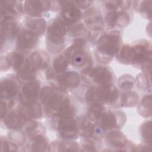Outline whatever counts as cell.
I'll list each match as a JSON object with an SVG mask.
<instances>
[{
	"label": "cell",
	"instance_id": "cell-33",
	"mask_svg": "<svg viewBox=\"0 0 152 152\" xmlns=\"http://www.w3.org/2000/svg\"><path fill=\"white\" fill-rule=\"evenodd\" d=\"M26 134L23 131L11 130L8 133L7 137L9 140L15 144L17 146L23 145L26 141Z\"/></svg>",
	"mask_w": 152,
	"mask_h": 152
},
{
	"label": "cell",
	"instance_id": "cell-43",
	"mask_svg": "<svg viewBox=\"0 0 152 152\" xmlns=\"http://www.w3.org/2000/svg\"><path fill=\"white\" fill-rule=\"evenodd\" d=\"M74 2L81 10L88 9L94 3L93 1H74Z\"/></svg>",
	"mask_w": 152,
	"mask_h": 152
},
{
	"label": "cell",
	"instance_id": "cell-13",
	"mask_svg": "<svg viewBox=\"0 0 152 152\" xmlns=\"http://www.w3.org/2000/svg\"><path fill=\"white\" fill-rule=\"evenodd\" d=\"M21 87L20 80L17 75H10L3 78L0 84V99L12 100L18 96Z\"/></svg>",
	"mask_w": 152,
	"mask_h": 152
},
{
	"label": "cell",
	"instance_id": "cell-18",
	"mask_svg": "<svg viewBox=\"0 0 152 152\" xmlns=\"http://www.w3.org/2000/svg\"><path fill=\"white\" fill-rule=\"evenodd\" d=\"M83 18L87 28L94 32H99L103 30L104 21L100 11L94 7H90L83 14Z\"/></svg>",
	"mask_w": 152,
	"mask_h": 152
},
{
	"label": "cell",
	"instance_id": "cell-21",
	"mask_svg": "<svg viewBox=\"0 0 152 152\" xmlns=\"http://www.w3.org/2000/svg\"><path fill=\"white\" fill-rule=\"evenodd\" d=\"M17 110L27 121L39 119L43 116L42 105L37 101L26 106L21 105Z\"/></svg>",
	"mask_w": 152,
	"mask_h": 152
},
{
	"label": "cell",
	"instance_id": "cell-9",
	"mask_svg": "<svg viewBox=\"0 0 152 152\" xmlns=\"http://www.w3.org/2000/svg\"><path fill=\"white\" fill-rule=\"evenodd\" d=\"M114 74L107 66L99 65L93 68L87 77V81H92L96 86L104 87L113 85Z\"/></svg>",
	"mask_w": 152,
	"mask_h": 152
},
{
	"label": "cell",
	"instance_id": "cell-40",
	"mask_svg": "<svg viewBox=\"0 0 152 152\" xmlns=\"http://www.w3.org/2000/svg\"><path fill=\"white\" fill-rule=\"evenodd\" d=\"M18 146L9 140L1 138V151H18Z\"/></svg>",
	"mask_w": 152,
	"mask_h": 152
},
{
	"label": "cell",
	"instance_id": "cell-5",
	"mask_svg": "<svg viewBox=\"0 0 152 152\" xmlns=\"http://www.w3.org/2000/svg\"><path fill=\"white\" fill-rule=\"evenodd\" d=\"M24 12L28 17L42 18L49 11H57L60 8L59 1H25L23 3Z\"/></svg>",
	"mask_w": 152,
	"mask_h": 152
},
{
	"label": "cell",
	"instance_id": "cell-4",
	"mask_svg": "<svg viewBox=\"0 0 152 152\" xmlns=\"http://www.w3.org/2000/svg\"><path fill=\"white\" fill-rule=\"evenodd\" d=\"M120 93L114 86H91L85 94V100L87 104H115L119 100Z\"/></svg>",
	"mask_w": 152,
	"mask_h": 152
},
{
	"label": "cell",
	"instance_id": "cell-37",
	"mask_svg": "<svg viewBox=\"0 0 152 152\" xmlns=\"http://www.w3.org/2000/svg\"><path fill=\"white\" fill-rule=\"evenodd\" d=\"M139 12L149 20L151 17V1H142L137 5Z\"/></svg>",
	"mask_w": 152,
	"mask_h": 152
},
{
	"label": "cell",
	"instance_id": "cell-35",
	"mask_svg": "<svg viewBox=\"0 0 152 152\" xmlns=\"http://www.w3.org/2000/svg\"><path fill=\"white\" fill-rule=\"evenodd\" d=\"M137 87L143 91H150V77L147 76L143 72L138 74L136 77V80H135Z\"/></svg>",
	"mask_w": 152,
	"mask_h": 152
},
{
	"label": "cell",
	"instance_id": "cell-19",
	"mask_svg": "<svg viewBox=\"0 0 152 152\" xmlns=\"http://www.w3.org/2000/svg\"><path fill=\"white\" fill-rule=\"evenodd\" d=\"M131 17L126 11H108L104 17V23L109 27H125L130 22Z\"/></svg>",
	"mask_w": 152,
	"mask_h": 152
},
{
	"label": "cell",
	"instance_id": "cell-10",
	"mask_svg": "<svg viewBox=\"0 0 152 152\" xmlns=\"http://www.w3.org/2000/svg\"><path fill=\"white\" fill-rule=\"evenodd\" d=\"M126 121L125 113L121 110H107L101 120L97 122L104 132L121 128Z\"/></svg>",
	"mask_w": 152,
	"mask_h": 152
},
{
	"label": "cell",
	"instance_id": "cell-34",
	"mask_svg": "<svg viewBox=\"0 0 152 152\" xmlns=\"http://www.w3.org/2000/svg\"><path fill=\"white\" fill-rule=\"evenodd\" d=\"M68 65V62L67 61L64 55L62 54L58 55L54 59L52 68L57 74H60L66 71Z\"/></svg>",
	"mask_w": 152,
	"mask_h": 152
},
{
	"label": "cell",
	"instance_id": "cell-39",
	"mask_svg": "<svg viewBox=\"0 0 152 152\" xmlns=\"http://www.w3.org/2000/svg\"><path fill=\"white\" fill-rule=\"evenodd\" d=\"M14 102L12 100H7L1 99L0 100V113L1 118H3L10 111V109L12 107Z\"/></svg>",
	"mask_w": 152,
	"mask_h": 152
},
{
	"label": "cell",
	"instance_id": "cell-6",
	"mask_svg": "<svg viewBox=\"0 0 152 152\" xmlns=\"http://www.w3.org/2000/svg\"><path fill=\"white\" fill-rule=\"evenodd\" d=\"M131 45V65L141 68L151 63V49L149 42L145 40H138Z\"/></svg>",
	"mask_w": 152,
	"mask_h": 152
},
{
	"label": "cell",
	"instance_id": "cell-27",
	"mask_svg": "<svg viewBox=\"0 0 152 152\" xmlns=\"http://www.w3.org/2000/svg\"><path fill=\"white\" fill-rule=\"evenodd\" d=\"M138 96L135 91H124L119 95V103L121 107H132L138 103Z\"/></svg>",
	"mask_w": 152,
	"mask_h": 152
},
{
	"label": "cell",
	"instance_id": "cell-12",
	"mask_svg": "<svg viewBox=\"0 0 152 152\" xmlns=\"http://www.w3.org/2000/svg\"><path fill=\"white\" fill-rule=\"evenodd\" d=\"M104 138L107 146L113 150L134 151V148H136L119 129H113L107 132Z\"/></svg>",
	"mask_w": 152,
	"mask_h": 152
},
{
	"label": "cell",
	"instance_id": "cell-11",
	"mask_svg": "<svg viewBox=\"0 0 152 152\" xmlns=\"http://www.w3.org/2000/svg\"><path fill=\"white\" fill-rule=\"evenodd\" d=\"M23 3L20 1H1L0 23L16 21L19 15L24 12Z\"/></svg>",
	"mask_w": 152,
	"mask_h": 152
},
{
	"label": "cell",
	"instance_id": "cell-36",
	"mask_svg": "<svg viewBox=\"0 0 152 152\" xmlns=\"http://www.w3.org/2000/svg\"><path fill=\"white\" fill-rule=\"evenodd\" d=\"M87 33V27L84 23H77L71 26L69 35L75 39L83 37V36Z\"/></svg>",
	"mask_w": 152,
	"mask_h": 152
},
{
	"label": "cell",
	"instance_id": "cell-14",
	"mask_svg": "<svg viewBox=\"0 0 152 152\" xmlns=\"http://www.w3.org/2000/svg\"><path fill=\"white\" fill-rule=\"evenodd\" d=\"M60 17L69 24L72 26L78 23L83 18L81 10L73 1H60Z\"/></svg>",
	"mask_w": 152,
	"mask_h": 152
},
{
	"label": "cell",
	"instance_id": "cell-1",
	"mask_svg": "<svg viewBox=\"0 0 152 152\" xmlns=\"http://www.w3.org/2000/svg\"><path fill=\"white\" fill-rule=\"evenodd\" d=\"M96 43V59L102 64H107L117 55L122 45V40L119 31L112 30L102 34Z\"/></svg>",
	"mask_w": 152,
	"mask_h": 152
},
{
	"label": "cell",
	"instance_id": "cell-20",
	"mask_svg": "<svg viewBox=\"0 0 152 152\" xmlns=\"http://www.w3.org/2000/svg\"><path fill=\"white\" fill-rule=\"evenodd\" d=\"M5 126L10 130H18L24 128L28 121L17 110L10 111L1 119Z\"/></svg>",
	"mask_w": 152,
	"mask_h": 152
},
{
	"label": "cell",
	"instance_id": "cell-7",
	"mask_svg": "<svg viewBox=\"0 0 152 152\" xmlns=\"http://www.w3.org/2000/svg\"><path fill=\"white\" fill-rule=\"evenodd\" d=\"M56 125L58 133L62 140H74L80 134L78 121L74 117L57 119Z\"/></svg>",
	"mask_w": 152,
	"mask_h": 152
},
{
	"label": "cell",
	"instance_id": "cell-22",
	"mask_svg": "<svg viewBox=\"0 0 152 152\" xmlns=\"http://www.w3.org/2000/svg\"><path fill=\"white\" fill-rule=\"evenodd\" d=\"M33 66L37 70H43L49 67L50 58L48 53L45 50L39 49L33 52L28 56Z\"/></svg>",
	"mask_w": 152,
	"mask_h": 152
},
{
	"label": "cell",
	"instance_id": "cell-38",
	"mask_svg": "<svg viewBox=\"0 0 152 152\" xmlns=\"http://www.w3.org/2000/svg\"><path fill=\"white\" fill-rule=\"evenodd\" d=\"M140 133L142 138L147 144H151V121H147L143 123L140 128Z\"/></svg>",
	"mask_w": 152,
	"mask_h": 152
},
{
	"label": "cell",
	"instance_id": "cell-3",
	"mask_svg": "<svg viewBox=\"0 0 152 152\" xmlns=\"http://www.w3.org/2000/svg\"><path fill=\"white\" fill-rule=\"evenodd\" d=\"M87 42L84 37L74 39L73 43L64 51V55L69 65L75 68H84L93 64L90 53L86 49Z\"/></svg>",
	"mask_w": 152,
	"mask_h": 152
},
{
	"label": "cell",
	"instance_id": "cell-29",
	"mask_svg": "<svg viewBox=\"0 0 152 152\" xmlns=\"http://www.w3.org/2000/svg\"><path fill=\"white\" fill-rule=\"evenodd\" d=\"M104 7L109 11H126L131 6V1H103Z\"/></svg>",
	"mask_w": 152,
	"mask_h": 152
},
{
	"label": "cell",
	"instance_id": "cell-31",
	"mask_svg": "<svg viewBox=\"0 0 152 152\" xmlns=\"http://www.w3.org/2000/svg\"><path fill=\"white\" fill-rule=\"evenodd\" d=\"M135 80L129 74H124L119 77L118 81L119 88L123 91H131L135 85Z\"/></svg>",
	"mask_w": 152,
	"mask_h": 152
},
{
	"label": "cell",
	"instance_id": "cell-2",
	"mask_svg": "<svg viewBox=\"0 0 152 152\" xmlns=\"http://www.w3.org/2000/svg\"><path fill=\"white\" fill-rule=\"evenodd\" d=\"M71 26L60 17L49 22L46 30V37L47 48L50 52L56 53L64 49Z\"/></svg>",
	"mask_w": 152,
	"mask_h": 152
},
{
	"label": "cell",
	"instance_id": "cell-17",
	"mask_svg": "<svg viewBox=\"0 0 152 152\" xmlns=\"http://www.w3.org/2000/svg\"><path fill=\"white\" fill-rule=\"evenodd\" d=\"M20 24L17 21H4L1 23V49H4L8 43L17 39L20 31Z\"/></svg>",
	"mask_w": 152,
	"mask_h": 152
},
{
	"label": "cell",
	"instance_id": "cell-15",
	"mask_svg": "<svg viewBox=\"0 0 152 152\" xmlns=\"http://www.w3.org/2000/svg\"><path fill=\"white\" fill-rule=\"evenodd\" d=\"M81 83V77L75 71H66L62 74H58L55 88L62 90H66L77 88Z\"/></svg>",
	"mask_w": 152,
	"mask_h": 152
},
{
	"label": "cell",
	"instance_id": "cell-30",
	"mask_svg": "<svg viewBox=\"0 0 152 152\" xmlns=\"http://www.w3.org/2000/svg\"><path fill=\"white\" fill-rule=\"evenodd\" d=\"M139 114L144 117L148 118L151 115V95L147 94L142 98L141 101L137 107Z\"/></svg>",
	"mask_w": 152,
	"mask_h": 152
},
{
	"label": "cell",
	"instance_id": "cell-28",
	"mask_svg": "<svg viewBox=\"0 0 152 152\" xmlns=\"http://www.w3.org/2000/svg\"><path fill=\"white\" fill-rule=\"evenodd\" d=\"M24 131L26 134L31 137L32 136L43 134L45 131L44 126L34 120H28L24 126Z\"/></svg>",
	"mask_w": 152,
	"mask_h": 152
},
{
	"label": "cell",
	"instance_id": "cell-8",
	"mask_svg": "<svg viewBox=\"0 0 152 152\" xmlns=\"http://www.w3.org/2000/svg\"><path fill=\"white\" fill-rule=\"evenodd\" d=\"M40 90V84L36 79L26 81L18 94V99L21 106H26L37 101Z\"/></svg>",
	"mask_w": 152,
	"mask_h": 152
},
{
	"label": "cell",
	"instance_id": "cell-26",
	"mask_svg": "<svg viewBox=\"0 0 152 152\" xmlns=\"http://www.w3.org/2000/svg\"><path fill=\"white\" fill-rule=\"evenodd\" d=\"M107 109L104 105L92 104L89 105L87 112L86 117L93 122H99Z\"/></svg>",
	"mask_w": 152,
	"mask_h": 152
},
{
	"label": "cell",
	"instance_id": "cell-25",
	"mask_svg": "<svg viewBox=\"0 0 152 152\" xmlns=\"http://www.w3.org/2000/svg\"><path fill=\"white\" fill-rule=\"evenodd\" d=\"M49 145L48 139L42 134L31 137L28 143L29 151H48Z\"/></svg>",
	"mask_w": 152,
	"mask_h": 152
},
{
	"label": "cell",
	"instance_id": "cell-41",
	"mask_svg": "<svg viewBox=\"0 0 152 152\" xmlns=\"http://www.w3.org/2000/svg\"><path fill=\"white\" fill-rule=\"evenodd\" d=\"M45 75L47 80L52 83V86H54L56 83L58 74L55 72L52 66H49L46 69Z\"/></svg>",
	"mask_w": 152,
	"mask_h": 152
},
{
	"label": "cell",
	"instance_id": "cell-42",
	"mask_svg": "<svg viewBox=\"0 0 152 152\" xmlns=\"http://www.w3.org/2000/svg\"><path fill=\"white\" fill-rule=\"evenodd\" d=\"M94 141V140H84V143L83 144L81 147V148H83V150L87 151H97Z\"/></svg>",
	"mask_w": 152,
	"mask_h": 152
},
{
	"label": "cell",
	"instance_id": "cell-24",
	"mask_svg": "<svg viewBox=\"0 0 152 152\" xmlns=\"http://www.w3.org/2000/svg\"><path fill=\"white\" fill-rule=\"evenodd\" d=\"M80 145L73 140L55 141L49 145L48 151H80Z\"/></svg>",
	"mask_w": 152,
	"mask_h": 152
},
{
	"label": "cell",
	"instance_id": "cell-16",
	"mask_svg": "<svg viewBox=\"0 0 152 152\" xmlns=\"http://www.w3.org/2000/svg\"><path fill=\"white\" fill-rule=\"evenodd\" d=\"M39 36L24 28L20 30L16 39V47L21 51H28L34 48L39 43Z\"/></svg>",
	"mask_w": 152,
	"mask_h": 152
},
{
	"label": "cell",
	"instance_id": "cell-23",
	"mask_svg": "<svg viewBox=\"0 0 152 152\" xmlns=\"http://www.w3.org/2000/svg\"><path fill=\"white\" fill-rule=\"evenodd\" d=\"M26 28L34 32L41 37L46 30V21L43 18L27 17L25 20Z\"/></svg>",
	"mask_w": 152,
	"mask_h": 152
},
{
	"label": "cell",
	"instance_id": "cell-32",
	"mask_svg": "<svg viewBox=\"0 0 152 152\" xmlns=\"http://www.w3.org/2000/svg\"><path fill=\"white\" fill-rule=\"evenodd\" d=\"M116 56L120 62L126 65H131V45L129 44L122 45Z\"/></svg>",
	"mask_w": 152,
	"mask_h": 152
}]
</instances>
